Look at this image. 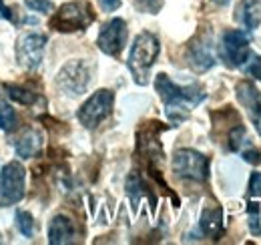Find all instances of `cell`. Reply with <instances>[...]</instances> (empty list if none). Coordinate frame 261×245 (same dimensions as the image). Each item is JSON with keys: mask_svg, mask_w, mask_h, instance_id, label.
<instances>
[{"mask_svg": "<svg viewBox=\"0 0 261 245\" xmlns=\"http://www.w3.org/2000/svg\"><path fill=\"white\" fill-rule=\"evenodd\" d=\"M143 189H145L143 179H141L137 173H130L129 179H127V193H129L130 201H133L135 207H137V203H139V199H141V195H143Z\"/></svg>", "mask_w": 261, "mask_h": 245, "instance_id": "cell-19", "label": "cell"}, {"mask_svg": "<svg viewBox=\"0 0 261 245\" xmlns=\"http://www.w3.org/2000/svg\"><path fill=\"white\" fill-rule=\"evenodd\" d=\"M98 4H100V8L105 12H113V10H117L121 6V0H98Z\"/></svg>", "mask_w": 261, "mask_h": 245, "instance_id": "cell-27", "label": "cell"}, {"mask_svg": "<svg viewBox=\"0 0 261 245\" xmlns=\"http://www.w3.org/2000/svg\"><path fill=\"white\" fill-rule=\"evenodd\" d=\"M74 241V223L66 215H57L48 227V243L66 245Z\"/></svg>", "mask_w": 261, "mask_h": 245, "instance_id": "cell-14", "label": "cell"}, {"mask_svg": "<svg viewBox=\"0 0 261 245\" xmlns=\"http://www.w3.org/2000/svg\"><path fill=\"white\" fill-rule=\"evenodd\" d=\"M251 48H249V38L241 31H227L221 40V57L227 62V66H243L249 59Z\"/></svg>", "mask_w": 261, "mask_h": 245, "instance_id": "cell-10", "label": "cell"}, {"mask_svg": "<svg viewBox=\"0 0 261 245\" xmlns=\"http://www.w3.org/2000/svg\"><path fill=\"white\" fill-rule=\"evenodd\" d=\"M159 51H161V44H159V38L155 34L141 32L135 38V42L130 46L129 59H127V66H129L130 75H133L137 85L145 87L149 83V72L159 57Z\"/></svg>", "mask_w": 261, "mask_h": 245, "instance_id": "cell-2", "label": "cell"}, {"mask_svg": "<svg viewBox=\"0 0 261 245\" xmlns=\"http://www.w3.org/2000/svg\"><path fill=\"white\" fill-rule=\"evenodd\" d=\"M137 8L141 12H149V14H157L163 6V0H135Z\"/></svg>", "mask_w": 261, "mask_h": 245, "instance_id": "cell-23", "label": "cell"}, {"mask_svg": "<svg viewBox=\"0 0 261 245\" xmlns=\"http://www.w3.org/2000/svg\"><path fill=\"white\" fill-rule=\"evenodd\" d=\"M4 91L8 92V96L12 99V101H16V103H20V105H27V107H33L36 105L38 101H40V96L36 94V92L29 91L27 87H20V85H4Z\"/></svg>", "mask_w": 261, "mask_h": 245, "instance_id": "cell-17", "label": "cell"}, {"mask_svg": "<svg viewBox=\"0 0 261 245\" xmlns=\"http://www.w3.org/2000/svg\"><path fill=\"white\" fill-rule=\"evenodd\" d=\"M98 48L109 57H119L127 44V22L123 18H111L98 32Z\"/></svg>", "mask_w": 261, "mask_h": 245, "instance_id": "cell-9", "label": "cell"}, {"mask_svg": "<svg viewBox=\"0 0 261 245\" xmlns=\"http://www.w3.org/2000/svg\"><path fill=\"white\" fill-rule=\"evenodd\" d=\"M241 68H245L247 75H251V77H255V79L261 81V57L259 55H253V53H251L249 59L245 61V64H243Z\"/></svg>", "mask_w": 261, "mask_h": 245, "instance_id": "cell-22", "label": "cell"}, {"mask_svg": "<svg viewBox=\"0 0 261 245\" xmlns=\"http://www.w3.org/2000/svg\"><path fill=\"white\" fill-rule=\"evenodd\" d=\"M261 205L259 203H249L247 215H249V229L253 233H261Z\"/></svg>", "mask_w": 261, "mask_h": 245, "instance_id": "cell-21", "label": "cell"}, {"mask_svg": "<svg viewBox=\"0 0 261 245\" xmlns=\"http://www.w3.org/2000/svg\"><path fill=\"white\" fill-rule=\"evenodd\" d=\"M91 81H93V64L79 59V61L66 62L65 66L59 70L55 83L65 94L79 96V94L87 92Z\"/></svg>", "mask_w": 261, "mask_h": 245, "instance_id": "cell-4", "label": "cell"}, {"mask_svg": "<svg viewBox=\"0 0 261 245\" xmlns=\"http://www.w3.org/2000/svg\"><path fill=\"white\" fill-rule=\"evenodd\" d=\"M155 89L159 92V96L163 99L165 103V113L169 117V121L173 122L175 127L179 122H183L189 113L195 109L197 105H201L205 101V91L197 85L191 87H179L175 85L167 75H157L155 79Z\"/></svg>", "mask_w": 261, "mask_h": 245, "instance_id": "cell-1", "label": "cell"}, {"mask_svg": "<svg viewBox=\"0 0 261 245\" xmlns=\"http://www.w3.org/2000/svg\"><path fill=\"white\" fill-rule=\"evenodd\" d=\"M42 141H44V137H42V133H40L38 129H34V127L27 129V131L14 141L16 155L22 157V159L36 157V155L40 153V149H42Z\"/></svg>", "mask_w": 261, "mask_h": 245, "instance_id": "cell-13", "label": "cell"}, {"mask_svg": "<svg viewBox=\"0 0 261 245\" xmlns=\"http://www.w3.org/2000/svg\"><path fill=\"white\" fill-rule=\"evenodd\" d=\"M173 173L179 179L189 181H207L209 177V159L193 149H179L173 155Z\"/></svg>", "mask_w": 261, "mask_h": 245, "instance_id": "cell-6", "label": "cell"}, {"mask_svg": "<svg viewBox=\"0 0 261 245\" xmlns=\"http://www.w3.org/2000/svg\"><path fill=\"white\" fill-rule=\"evenodd\" d=\"M187 57H189V64L203 72V70H209L213 64H215V57H213V51H211V44L209 40L205 38H197L189 44V51H187Z\"/></svg>", "mask_w": 261, "mask_h": 245, "instance_id": "cell-12", "label": "cell"}, {"mask_svg": "<svg viewBox=\"0 0 261 245\" xmlns=\"http://www.w3.org/2000/svg\"><path fill=\"white\" fill-rule=\"evenodd\" d=\"M249 195H251V197H261V173H251V179H249Z\"/></svg>", "mask_w": 261, "mask_h": 245, "instance_id": "cell-26", "label": "cell"}, {"mask_svg": "<svg viewBox=\"0 0 261 245\" xmlns=\"http://www.w3.org/2000/svg\"><path fill=\"white\" fill-rule=\"evenodd\" d=\"M241 157L247 161V163H253V165H261V153L255 149V147H251V145H247V149H243V151H239Z\"/></svg>", "mask_w": 261, "mask_h": 245, "instance_id": "cell-25", "label": "cell"}, {"mask_svg": "<svg viewBox=\"0 0 261 245\" xmlns=\"http://www.w3.org/2000/svg\"><path fill=\"white\" fill-rule=\"evenodd\" d=\"M0 243H2V239H0Z\"/></svg>", "mask_w": 261, "mask_h": 245, "instance_id": "cell-30", "label": "cell"}, {"mask_svg": "<svg viewBox=\"0 0 261 245\" xmlns=\"http://www.w3.org/2000/svg\"><path fill=\"white\" fill-rule=\"evenodd\" d=\"M115 103V94L109 89H100L95 94L89 96V101L79 109V121L81 125H85L87 129H95L100 122L105 121L113 109Z\"/></svg>", "mask_w": 261, "mask_h": 245, "instance_id": "cell-7", "label": "cell"}, {"mask_svg": "<svg viewBox=\"0 0 261 245\" xmlns=\"http://www.w3.org/2000/svg\"><path fill=\"white\" fill-rule=\"evenodd\" d=\"M231 0H213V4H217V6H227Z\"/></svg>", "mask_w": 261, "mask_h": 245, "instance_id": "cell-29", "label": "cell"}, {"mask_svg": "<svg viewBox=\"0 0 261 245\" xmlns=\"http://www.w3.org/2000/svg\"><path fill=\"white\" fill-rule=\"evenodd\" d=\"M235 91H237V101H239L241 107L247 111L249 119L255 125V129H257V133H259V137H261V92L257 91L255 85L249 83V81L237 83Z\"/></svg>", "mask_w": 261, "mask_h": 245, "instance_id": "cell-11", "label": "cell"}, {"mask_svg": "<svg viewBox=\"0 0 261 245\" xmlns=\"http://www.w3.org/2000/svg\"><path fill=\"white\" fill-rule=\"evenodd\" d=\"M235 18L249 31H255L261 24V2L259 0H241L237 6Z\"/></svg>", "mask_w": 261, "mask_h": 245, "instance_id": "cell-15", "label": "cell"}, {"mask_svg": "<svg viewBox=\"0 0 261 245\" xmlns=\"http://www.w3.org/2000/svg\"><path fill=\"white\" fill-rule=\"evenodd\" d=\"M44 44H46V36L44 34L27 32L24 36H20L18 38V44H16L18 64L24 66V68H29V70H36L42 64Z\"/></svg>", "mask_w": 261, "mask_h": 245, "instance_id": "cell-8", "label": "cell"}, {"mask_svg": "<svg viewBox=\"0 0 261 245\" xmlns=\"http://www.w3.org/2000/svg\"><path fill=\"white\" fill-rule=\"evenodd\" d=\"M0 16L6 18V20H10V22H16L14 16H12V12H10V8H6V6L2 4V0H0Z\"/></svg>", "mask_w": 261, "mask_h": 245, "instance_id": "cell-28", "label": "cell"}, {"mask_svg": "<svg viewBox=\"0 0 261 245\" xmlns=\"http://www.w3.org/2000/svg\"><path fill=\"white\" fill-rule=\"evenodd\" d=\"M27 189V171L18 161H10L0 171V207L22 201Z\"/></svg>", "mask_w": 261, "mask_h": 245, "instance_id": "cell-5", "label": "cell"}, {"mask_svg": "<svg viewBox=\"0 0 261 245\" xmlns=\"http://www.w3.org/2000/svg\"><path fill=\"white\" fill-rule=\"evenodd\" d=\"M18 125V117L14 113V109L6 103H0V129L2 131H14Z\"/></svg>", "mask_w": 261, "mask_h": 245, "instance_id": "cell-18", "label": "cell"}, {"mask_svg": "<svg viewBox=\"0 0 261 245\" xmlns=\"http://www.w3.org/2000/svg\"><path fill=\"white\" fill-rule=\"evenodd\" d=\"M24 4L34 10V12H42V14H48V12H53V8H55V4L50 2V0H24Z\"/></svg>", "mask_w": 261, "mask_h": 245, "instance_id": "cell-24", "label": "cell"}, {"mask_svg": "<svg viewBox=\"0 0 261 245\" xmlns=\"http://www.w3.org/2000/svg\"><path fill=\"white\" fill-rule=\"evenodd\" d=\"M16 227L24 237H33L34 235V219L29 211H18L16 213Z\"/></svg>", "mask_w": 261, "mask_h": 245, "instance_id": "cell-20", "label": "cell"}, {"mask_svg": "<svg viewBox=\"0 0 261 245\" xmlns=\"http://www.w3.org/2000/svg\"><path fill=\"white\" fill-rule=\"evenodd\" d=\"M95 22V10L89 0H72L59 8V12L50 20V29L59 32L85 31Z\"/></svg>", "mask_w": 261, "mask_h": 245, "instance_id": "cell-3", "label": "cell"}, {"mask_svg": "<svg viewBox=\"0 0 261 245\" xmlns=\"http://www.w3.org/2000/svg\"><path fill=\"white\" fill-rule=\"evenodd\" d=\"M201 231L209 237H219L223 231V211L219 207H205L201 213Z\"/></svg>", "mask_w": 261, "mask_h": 245, "instance_id": "cell-16", "label": "cell"}]
</instances>
